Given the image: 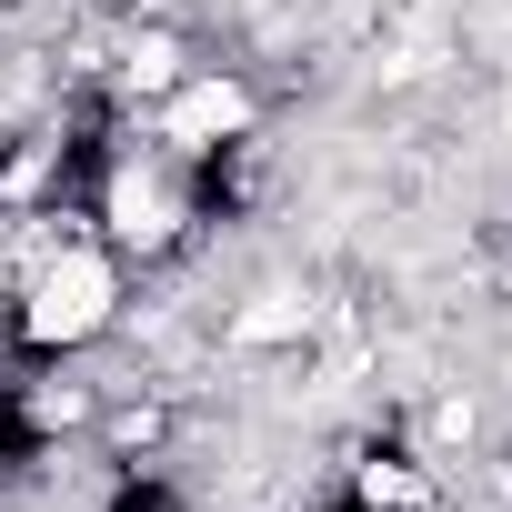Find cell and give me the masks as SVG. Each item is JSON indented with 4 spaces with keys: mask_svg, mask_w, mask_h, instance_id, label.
Returning <instances> with one entry per match:
<instances>
[{
    "mask_svg": "<svg viewBox=\"0 0 512 512\" xmlns=\"http://www.w3.org/2000/svg\"><path fill=\"white\" fill-rule=\"evenodd\" d=\"M101 312H111V272H101V262H61V272H41L31 332H41V342H81Z\"/></svg>",
    "mask_w": 512,
    "mask_h": 512,
    "instance_id": "obj_1",
    "label": "cell"
},
{
    "mask_svg": "<svg viewBox=\"0 0 512 512\" xmlns=\"http://www.w3.org/2000/svg\"><path fill=\"white\" fill-rule=\"evenodd\" d=\"M231 121H241V91H231V81H211V91H191V101L171 111L181 141H211V131H231Z\"/></svg>",
    "mask_w": 512,
    "mask_h": 512,
    "instance_id": "obj_2",
    "label": "cell"
},
{
    "mask_svg": "<svg viewBox=\"0 0 512 512\" xmlns=\"http://www.w3.org/2000/svg\"><path fill=\"white\" fill-rule=\"evenodd\" d=\"M292 322H302V302H292V292H272L262 312H241V342H282Z\"/></svg>",
    "mask_w": 512,
    "mask_h": 512,
    "instance_id": "obj_3",
    "label": "cell"
}]
</instances>
